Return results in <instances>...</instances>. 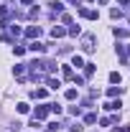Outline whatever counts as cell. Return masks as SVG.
Returning a JSON list of instances; mask_svg holds the SVG:
<instances>
[{"mask_svg":"<svg viewBox=\"0 0 130 132\" xmlns=\"http://www.w3.org/2000/svg\"><path fill=\"white\" fill-rule=\"evenodd\" d=\"M46 114H49V107H38V109H36V117H38V119H44Z\"/></svg>","mask_w":130,"mask_h":132,"instance_id":"cell-1","label":"cell"},{"mask_svg":"<svg viewBox=\"0 0 130 132\" xmlns=\"http://www.w3.org/2000/svg\"><path fill=\"white\" fill-rule=\"evenodd\" d=\"M110 81H112V84H120V74H110Z\"/></svg>","mask_w":130,"mask_h":132,"instance_id":"cell-2","label":"cell"},{"mask_svg":"<svg viewBox=\"0 0 130 132\" xmlns=\"http://www.w3.org/2000/svg\"><path fill=\"white\" fill-rule=\"evenodd\" d=\"M31 51H44V43H31Z\"/></svg>","mask_w":130,"mask_h":132,"instance_id":"cell-3","label":"cell"}]
</instances>
